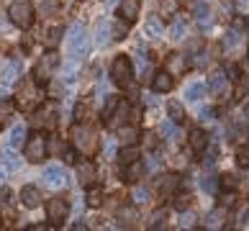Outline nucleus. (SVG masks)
<instances>
[{
    "instance_id": "obj_1",
    "label": "nucleus",
    "mask_w": 249,
    "mask_h": 231,
    "mask_svg": "<svg viewBox=\"0 0 249 231\" xmlns=\"http://www.w3.org/2000/svg\"><path fill=\"white\" fill-rule=\"evenodd\" d=\"M44 103V90L39 88V82L34 77H23L21 85H18V92H16V108L21 110H34Z\"/></svg>"
},
{
    "instance_id": "obj_2",
    "label": "nucleus",
    "mask_w": 249,
    "mask_h": 231,
    "mask_svg": "<svg viewBox=\"0 0 249 231\" xmlns=\"http://www.w3.org/2000/svg\"><path fill=\"white\" fill-rule=\"evenodd\" d=\"M8 18H11V23L18 26V29H31L34 18H36V8L29 0H16L8 8Z\"/></svg>"
},
{
    "instance_id": "obj_3",
    "label": "nucleus",
    "mask_w": 249,
    "mask_h": 231,
    "mask_svg": "<svg viewBox=\"0 0 249 231\" xmlns=\"http://www.w3.org/2000/svg\"><path fill=\"white\" fill-rule=\"evenodd\" d=\"M23 154H26V160L34 162V164H39L41 160H47V154H49L47 136H44L41 131L29 134V136H26V142H23Z\"/></svg>"
},
{
    "instance_id": "obj_4",
    "label": "nucleus",
    "mask_w": 249,
    "mask_h": 231,
    "mask_svg": "<svg viewBox=\"0 0 249 231\" xmlns=\"http://www.w3.org/2000/svg\"><path fill=\"white\" fill-rule=\"evenodd\" d=\"M72 144H75V149L80 152V154H85V157H90L95 149H98V139H95V131L90 126H75L72 128Z\"/></svg>"
},
{
    "instance_id": "obj_5",
    "label": "nucleus",
    "mask_w": 249,
    "mask_h": 231,
    "mask_svg": "<svg viewBox=\"0 0 249 231\" xmlns=\"http://www.w3.org/2000/svg\"><path fill=\"white\" fill-rule=\"evenodd\" d=\"M59 54L54 52V49H49L47 54L41 57V62L36 64V70H34V80L39 82V85H44V82H49L52 77H54V72H57V67H59Z\"/></svg>"
},
{
    "instance_id": "obj_6",
    "label": "nucleus",
    "mask_w": 249,
    "mask_h": 231,
    "mask_svg": "<svg viewBox=\"0 0 249 231\" xmlns=\"http://www.w3.org/2000/svg\"><path fill=\"white\" fill-rule=\"evenodd\" d=\"M110 80H113L116 85L126 88L128 82L134 80V67H131V59L124 57V54H118V57L113 59V64H110Z\"/></svg>"
},
{
    "instance_id": "obj_7",
    "label": "nucleus",
    "mask_w": 249,
    "mask_h": 231,
    "mask_svg": "<svg viewBox=\"0 0 249 231\" xmlns=\"http://www.w3.org/2000/svg\"><path fill=\"white\" fill-rule=\"evenodd\" d=\"M70 54L75 59H80V57H85L88 54V49H90V36H88V31H85V26H72V36H70Z\"/></svg>"
},
{
    "instance_id": "obj_8",
    "label": "nucleus",
    "mask_w": 249,
    "mask_h": 231,
    "mask_svg": "<svg viewBox=\"0 0 249 231\" xmlns=\"http://www.w3.org/2000/svg\"><path fill=\"white\" fill-rule=\"evenodd\" d=\"M67 216H70V200H64V198L47 200V218L52 224H62Z\"/></svg>"
},
{
    "instance_id": "obj_9",
    "label": "nucleus",
    "mask_w": 249,
    "mask_h": 231,
    "mask_svg": "<svg viewBox=\"0 0 249 231\" xmlns=\"http://www.w3.org/2000/svg\"><path fill=\"white\" fill-rule=\"evenodd\" d=\"M154 188H157V193H160L162 198H170V195H175V193H178L180 178H178L175 172H164V175H160V178L154 180Z\"/></svg>"
},
{
    "instance_id": "obj_10",
    "label": "nucleus",
    "mask_w": 249,
    "mask_h": 231,
    "mask_svg": "<svg viewBox=\"0 0 249 231\" xmlns=\"http://www.w3.org/2000/svg\"><path fill=\"white\" fill-rule=\"evenodd\" d=\"M128 103L126 100H118V106L113 108V113H110L108 118H106V126L108 128H118V126H124L126 121H128Z\"/></svg>"
},
{
    "instance_id": "obj_11",
    "label": "nucleus",
    "mask_w": 249,
    "mask_h": 231,
    "mask_svg": "<svg viewBox=\"0 0 249 231\" xmlns=\"http://www.w3.org/2000/svg\"><path fill=\"white\" fill-rule=\"evenodd\" d=\"M77 178H80V185L82 188H90V185H95L98 182V167L90 160H85L77 167Z\"/></svg>"
},
{
    "instance_id": "obj_12",
    "label": "nucleus",
    "mask_w": 249,
    "mask_h": 231,
    "mask_svg": "<svg viewBox=\"0 0 249 231\" xmlns=\"http://www.w3.org/2000/svg\"><path fill=\"white\" fill-rule=\"evenodd\" d=\"M44 180H47V185H52V188H64V185L70 182L67 172H64L59 164H52V167L44 170Z\"/></svg>"
},
{
    "instance_id": "obj_13",
    "label": "nucleus",
    "mask_w": 249,
    "mask_h": 231,
    "mask_svg": "<svg viewBox=\"0 0 249 231\" xmlns=\"http://www.w3.org/2000/svg\"><path fill=\"white\" fill-rule=\"evenodd\" d=\"M139 11H142V0H121V5H118V18L134 23L136 18H139Z\"/></svg>"
},
{
    "instance_id": "obj_14",
    "label": "nucleus",
    "mask_w": 249,
    "mask_h": 231,
    "mask_svg": "<svg viewBox=\"0 0 249 231\" xmlns=\"http://www.w3.org/2000/svg\"><path fill=\"white\" fill-rule=\"evenodd\" d=\"M172 88H175V77L170 75L167 70L154 72V77H152V90L154 92H170Z\"/></svg>"
},
{
    "instance_id": "obj_15",
    "label": "nucleus",
    "mask_w": 249,
    "mask_h": 231,
    "mask_svg": "<svg viewBox=\"0 0 249 231\" xmlns=\"http://www.w3.org/2000/svg\"><path fill=\"white\" fill-rule=\"evenodd\" d=\"M229 80L226 75H213L208 80V85H206V90L211 92V95H216V98H224V95H229Z\"/></svg>"
},
{
    "instance_id": "obj_16",
    "label": "nucleus",
    "mask_w": 249,
    "mask_h": 231,
    "mask_svg": "<svg viewBox=\"0 0 249 231\" xmlns=\"http://www.w3.org/2000/svg\"><path fill=\"white\" fill-rule=\"evenodd\" d=\"M21 203L26 208H39L41 206V190L36 185H26L21 188Z\"/></svg>"
},
{
    "instance_id": "obj_17",
    "label": "nucleus",
    "mask_w": 249,
    "mask_h": 231,
    "mask_svg": "<svg viewBox=\"0 0 249 231\" xmlns=\"http://www.w3.org/2000/svg\"><path fill=\"white\" fill-rule=\"evenodd\" d=\"M188 144H190L193 152H206V146L211 144V139H208V134L203 131V128H193V131L188 134Z\"/></svg>"
},
{
    "instance_id": "obj_18",
    "label": "nucleus",
    "mask_w": 249,
    "mask_h": 231,
    "mask_svg": "<svg viewBox=\"0 0 249 231\" xmlns=\"http://www.w3.org/2000/svg\"><path fill=\"white\" fill-rule=\"evenodd\" d=\"M136 160H142V149L139 144H126L118 149V162H121V167H126V164H131Z\"/></svg>"
},
{
    "instance_id": "obj_19",
    "label": "nucleus",
    "mask_w": 249,
    "mask_h": 231,
    "mask_svg": "<svg viewBox=\"0 0 249 231\" xmlns=\"http://www.w3.org/2000/svg\"><path fill=\"white\" fill-rule=\"evenodd\" d=\"M139 128L136 126H118V144L126 146V144H139Z\"/></svg>"
},
{
    "instance_id": "obj_20",
    "label": "nucleus",
    "mask_w": 249,
    "mask_h": 231,
    "mask_svg": "<svg viewBox=\"0 0 249 231\" xmlns=\"http://www.w3.org/2000/svg\"><path fill=\"white\" fill-rule=\"evenodd\" d=\"M185 67H188V59H185V54H170V59H167V70L170 75L175 77V75H182L185 72Z\"/></svg>"
},
{
    "instance_id": "obj_21",
    "label": "nucleus",
    "mask_w": 249,
    "mask_h": 231,
    "mask_svg": "<svg viewBox=\"0 0 249 231\" xmlns=\"http://www.w3.org/2000/svg\"><path fill=\"white\" fill-rule=\"evenodd\" d=\"M226 211H229V208H224V206H218V208L211 211V213L206 216V229H224Z\"/></svg>"
},
{
    "instance_id": "obj_22",
    "label": "nucleus",
    "mask_w": 249,
    "mask_h": 231,
    "mask_svg": "<svg viewBox=\"0 0 249 231\" xmlns=\"http://www.w3.org/2000/svg\"><path fill=\"white\" fill-rule=\"evenodd\" d=\"M167 113H170V121L172 124H185V108H182V103H180V100H170V103H167Z\"/></svg>"
},
{
    "instance_id": "obj_23",
    "label": "nucleus",
    "mask_w": 249,
    "mask_h": 231,
    "mask_svg": "<svg viewBox=\"0 0 249 231\" xmlns=\"http://www.w3.org/2000/svg\"><path fill=\"white\" fill-rule=\"evenodd\" d=\"M144 34L149 36V39H160V36L164 34V26H162V21H160V16H152L149 21L144 23Z\"/></svg>"
},
{
    "instance_id": "obj_24",
    "label": "nucleus",
    "mask_w": 249,
    "mask_h": 231,
    "mask_svg": "<svg viewBox=\"0 0 249 231\" xmlns=\"http://www.w3.org/2000/svg\"><path fill=\"white\" fill-rule=\"evenodd\" d=\"M62 36H64L62 26H52V29H47V34H44V44H47L49 49H57L59 41H62Z\"/></svg>"
},
{
    "instance_id": "obj_25",
    "label": "nucleus",
    "mask_w": 249,
    "mask_h": 231,
    "mask_svg": "<svg viewBox=\"0 0 249 231\" xmlns=\"http://www.w3.org/2000/svg\"><path fill=\"white\" fill-rule=\"evenodd\" d=\"M128 21H124V18H116L113 23H110V39H126L128 36Z\"/></svg>"
},
{
    "instance_id": "obj_26",
    "label": "nucleus",
    "mask_w": 249,
    "mask_h": 231,
    "mask_svg": "<svg viewBox=\"0 0 249 231\" xmlns=\"http://www.w3.org/2000/svg\"><path fill=\"white\" fill-rule=\"evenodd\" d=\"M144 172H146V167H144V164H142L139 160H136V162H131V164H126V172H124V178H126L128 182H136V180H139Z\"/></svg>"
},
{
    "instance_id": "obj_27",
    "label": "nucleus",
    "mask_w": 249,
    "mask_h": 231,
    "mask_svg": "<svg viewBox=\"0 0 249 231\" xmlns=\"http://www.w3.org/2000/svg\"><path fill=\"white\" fill-rule=\"evenodd\" d=\"M203 95H206V85L203 82H193V85L185 88V100H190V103H198Z\"/></svg>"
},
{
    "instance_id": "obj_28",
    "label": "nucleus",
    "mask_w": 249,
    "mask_h": 231,
    "mask_svg": "<svg viewBox=\"0 0 249 231\" xmlns=\"http://www.w3.org/2000/svg\"><path fill=\"white\" fill-rule=\"evenodd\" d=\"M26 126H13L11 128V139H8V146H13V149H18L23 142H26Z\"/></svg>"
},
{
    "instance_id": "obj_29",
    "label": "nucleus",
    "mask_w": 249,
    "mask_h": 231,
    "mask_svg": "<svg viewBox=\"0 0 249 231\" xmlns=\"http://www.w3.org/2000/svg\"><path fill=\"white\" fill-rule=\"evenodd\" d=\"M18 75H21V64H18V62H11V64H8V67L3 70V75H0V77H3V85H13Z\"/></svg>"
},
{
    "instance_id": "obj_30",
    "label": "nucleus",
    "mask_w": 249,
    "mask_h": 231,
    "mask_svg": "<svg viewBox=\"0 0 249 231\" xmlns=\"http://www.w3.org/2000/svg\"><path fill=\"white\" fill-rule=\"evenodd\" d=\"M88 206L90 208H100V206H103V190H100L98 185H90V188H88Z\"/></svg>"
},
{
    "instance_id": "obj_31",
    "label": "nucleus",
    "mask_w": 249,
    "mask_h": 231,
    "mask_svg": "<svg viewBox=\"0 0 249 231\" xmlns=\"http://www.w3.org/2000/svg\"><path fill=\"white\" fill-rule=\"evenodd\" d=\"M164 224H167V211L164 208H157L152 218H149V229H162Z\"/></svg>"
},
{
    "instance_id": "obj_32",
    "label": "nucleus",
    "mask_w": 249,
    "mask_h": 231,
    "mask_svg": "<svg viewBox=\"0 0 249 231\" xmlns=\"http://www.w3.org/2000/svg\"><path fill=\"white\" fill-rule=\"evenodd\" d=\"M131 200H134V206H142V203L149 200V190L142 188V185H136V188L131 190Z\"/></svg>"
},
{
    "instance_id": "obj_33",
    "label": "nucleus",
    "mask_w": 249,
    "mask_h": 231,
    "mask_svg": "<svg viewBox=\"0 0 249 231\" xmlns=\"http://www.w3.org/2000/svg\"><path fill=\"white\" fill-rule=\"evenodd\" d=\"M185 23L182 21H175L172 26H170V39H175V41H180V39H185Z\"/></svg>"
},
{
    "instance_id": "obj_34",
    "label": "nucleus",
    "mask_w": 249,
    "mask_h": 231,
    "mask_svg": "<svg viewBox=\"0 0 249 231\" xmlns=\"http://www.w3.org/2000/svg\"><path fill=\"white\" fill-rule=\"evenodd\" d=\"M11 113H13V103H8V100H0V128L8 124Z\"/></svg>"
},
{
    "instance_id": "obj_35",
    "label": "nucleus",
    "mask_w": 249,
    "mask_h": 231,
    "mask_svg": "<svg viewBox=\"0 0 249 231\" xmlns=\"http://www.w3.org/2000/svg\"><path fill=\"white\" fill-rule=\"evenodd\" d=\"M3 157H5V167L8 170H18V160H16V149H13V146H5Z\"/></svg>"
},
{
    "instance_id": "obj_36",
    "label": "nucleus",
    "mask_w": 249,
    "mask_h": 231,
    "mask_svg": "<svg viewBox=\"0 0 249 231\" xmlns=\"http://www.w3.org/2000/svg\"><path fill=\"white\" fill-rule=\"evenodd\" d=\"M236 200H239V195H236L234 190H229V193H221V198H218V203H221L224 208H234V206H236Z\"/></svg>"
},
{
    "instance_id": "obj_37",
    "label": "nucleus",
    "mask_w": 249,
    "mask_h": 231,
    "mask_svg": "<svg viewBox=\"0 0 249 231\" xmlns=\"http://www.w3.org/2000/svg\"><path fill=\"white\" fill-rule=\"evenodd\" d=\"M118 100H121L118 95H106V103H103V121H106L110 113H113V108L118 106Z\"/></svg>"
},
{
    "instance_id": "obj_38",
    "label": "nucleus",
    "mask_w": 249,
    "mask_h": 231,
    "mask_svg": "<svg viewBox=\"0 0 249 231\" xmlns=\"http://www.w3.org/2000/svg\"><path fill=\"white\" fill-rule=\"evenodd\" d=\"M162 134L170 139V142H180V131H178V124H162Z\"/></svg>"
},
{
    "instance_id": "obj_39",
    "label": "nucleus",
    "mask_w": 249,
    "mask_h": 231,
    "mask_svg": "<svg viewBox=\"0 0 249 231\" xmlns=\"http://www.w3.org/2000/svg\"><path fill=\"white\" fill-rule=\"evenodd\" d=\"M180 8V0H162V16H175Z\"/></svg>"
},
{
    "instance_id": "obj_40",
    "label": "nucleus",
    "mask_w": 249,
    "mask_h": 231,
    "mask_svg": "<svg viewBox=\"0 0 249 231\" xmlns=\"http://www.w3.org/2000/svg\"><path fill=\"white\" fill-rule=\"evenodd\" d=\"M62 160H64V164H75L77 162V149H75V146H64V149H62Z\"/></svg>"
},
{
    "instance_id": "obj_41",
    "label": "nucleus",
    "mask_w": 249,
    "mask_h": 231,
    "mask_svg": "<svg viewBox=\"0 0 249 231\" xmlns=\"http://www.w3.org/2000/svg\"><path fill=\"white\" fill-rule=\"evenodd\" d=\"M118 218H121V226H131V221H136V211L134 208H126L118 213Z\"/></svg>"
},
{
    "instance_id": "obj_42",
    "label": "nucleus",
    "mask_w": 249,
    "mask_h": 231,
    "mask_svg": "<svg viewBox=\"0 0 249 231\" xmlns=\"http://www.w3.org/2000/svg\"><path fill=\"white\" fill-rule=\"evenodd\" d=\"M200 188H203V193H216L218 190V180L216 178H203L200 180Z\"/></svg>"
},
{
    "instance_id": "obj_43",
    "label": "nucleus",
    "mask_w": 249,
    "mask_h": 231,
    "mask_svg": "<svg viewBox=\"0 0 249 231\" xmlns=\"http://www.w3.org/2000/svg\"><path fill=\"white\" fill-rule=\"evenodd\" d=\"M144 146H146V149H152V152L160 146V139H157L154 131H146V134H144Z\"/></svg>"
},
{
    "instance_id": "obj_44",
    "label": "nucleus",
    "mask_w": 249,
    "mask_h": 231,
    "mask_svg": "<svg viewBox=\"0 0 249 231\" xmlns=\"http://www.w3.org/2000/svg\"><path fill=\"white\" fill-rule=\"evenodd\" d=\"M190 203H193V198H190V195H178L172 206L178 208V211H185V208H190Z\"/></svg>"
},
{
    "instance_id": "obj_45",
    "label": "nucleus",
    "mask_w": 249,
    "mask_h": 231,
    "mask_svg": "<svg viewBox=\"0 0 249 231\" xmlns=\"http://www.w3.org/2000/svg\"><path fill=\"white\" fill-rule=\"evenodd\" d=\"M59 8V0H44V5H41V13L44 16H52L54 11Z\"/></svg>"
},
{
    "instance_id": "obj_46",
    "label": "nucleus",
    "mask_w": 249,
    "mask_h": 231,
    "mask_svg": "<svg viewBox=\"0 0 249 231\" xmlns=\"http://www.w3.org/2000/svg\"><path fill=\"white\" fill-rule=\"evenodd\" d=\"M208 16H211L208 5H203V3H200V5H196V18H198L200 23H206V21H208Z\"/></svg>"
},
{
    "instance_id": "obj_47",
    "label": "nucleus",
    "mask_w": 249,
    "mask_h": 231,
    "mask_svg": "<svg viewBox=\"0 0 249 231\" xmlns=\"http://www.w3.org/2000/svg\"><path fill=\"white\" fill-rule=\"evenodd\" d=\"M239 44V36H236V31H229L226 36H224V46L226 49H231V46H236Z\"/></svg>"
},
{
    "instance_id": "obj_48",
    "label": "nucleus",
    "mask_w": 249,
    "mask_h": 231,
    "mask_svg": "<svg viewBox=\"0 0 249 231\" xmlns=\"http://www.w3.org/2000/svg\"><path fill=\"white\" fill-rule=\"evenodd\" d=\"M218 185H224V188L234 190V188H236V178H234V175H224V178L218 180Z\"/></svg>"
},
{
    "instance_id": "obj_49",
    "label": "nucleus",
    "mask_w": 249,
    "mask_h": 231,
    "mask_svg": "<svg viewBox=\"0 0 249 231\" xmlns=\"http://www.w3.org/2000/svg\"><path fill=\"white\" fill-rule=\"evenodd\" d=\"M239 75H242V70H239L236 64H226V77L229 80H239Z\"/></svg>"
},
{
    "instance_id": "obj_50",
    "label": "nucleus",
    "mask_w": 249,
    "mask_h": 231,
    "mask_svg": "<svg viewBox=\"0 0 249 231\" xmlns=\"http://www.w3.org/2000/svg\"><path fill=\"white\" fill-rule=\"evenodd\" d=\"M236 160H239V164H242V167H249V149H239Z\"/></svg>"
},
{
    "instance_id": "obj_51",
    "label": "nucleus",
    "mask_w": 249,
    "mask_h": 231,
    "mask_svg": "<svg viewBox=\"0 0 249 231\" xmlns=\"http://www.w3.org/2000/svg\"><path fill=\"white\" fill-rule=\"evenodd\" d=\"M11 198H13L11 190H8V188H0V203H3V206H8V203H11Z\"/></svg>"
},
{
    "instance_id": "obj_52",
    "label": "nucleus",
    "mask_w": 249,
    "mask_h": 231,
    "mask_svg": "<svg viewBox=\"0 0 249 231\" xmlns=\"http://www.w3.org/2000/svg\"><path fill=\"white\" fill-rule=\"evenodd\" d=\"M213 116H216V108H203V110H200V118H203V121H211Z\"/></svg>"
},
{
    "instance_id": "obj_53",
    "label": "nucleus",
    "mask_w": 249,
    "mask_h": 231,
    "mask_svg": "<svg viewBox=\"0 0 249 231\" xmlns=\"http://www.w3.org/2000/svg\"><path fill=\"white\" fill-rule=\"evenodd\" d=\"M193 221H196V216H193V213L182 216V229H193V226H196V224H193Z\"/></svg>"
},
{
    "instance_id": "obj_54",
    "label": "nucleus",
    "mask_w": 249,
    "mask_h": 231,
    "mask_svg": "<svg viewBox=\"0 0 249 231\" xmlns=\"http://www.w3.org/2000/svg\"><path fill=\"white\" fill-rule=\"evenodd\" d=\"M239 226H249V208H244L239 213Z\"/></svg>"
},
{
    "instance_id": "obj_55",
    "label": "nucleus",
    "mask_w": 249,
    "mask_h": 231,
    "mask_svg": "<svg viewBox=\"0 0 249 231\" xmlns=\"http://www.w3.org/2000/svg\"><path fill=\"white\" fill-rule=\"evenodd\" d=\"M5 98H8V90H5V88H0V100H5Z\"/></svg>"
},
{
    "instance_id": "obj_56",
    "label": "nucleus",
    "mask_w": 249,
    "mask_h": 231,
    "mask_svg": "<svg viewBox=\"0 0 249 231\" xmlns=\"http://www.w3.org/2000/svg\"><path fill=\"white\" fill-rule=\"evenodd\" d=\"M5 180V167H0V182Z\"/></svg>"
},
{
    "instance_id": "obj_57",
    "label": "nucleus",
    "mask_w": 249,
    "mask_h": 231,
    "mask_svg": "<svg viewBox=\"0 0 249 231\" xmlns=\"http://www.w3.org/2000/svg\"><path fill=\"white\" fill-rule=\"evenodd\" d=\"M0 229H3V218H0Z\"/></svg>"
},
{
    "instance_id": "obj_58",
    "label": "nucleus",
    "mask_w": 249,
    "mask_h": 231,
    "mask_svg": "<svg viewBox=\"0 0 249 231\" xmlns=\"http://www.w3.org/2000/svg\"><path fill=\"white\" fill-rule=\"evenodd\" d=\"M247 92H249V82H247Z\"/></svg>"
},
{
    "instance_id": "obj_59",
    "label": "nucleus",
    "mask_w": 249,
    "mask_h": 231,
    "mask_svg": "<svg viewBox=\"0 0 249 231\" xmlns=\"http://www.w3.org/2000/svg\"><path fill=\"white\" fill-rule=\"evenodd\" d=\"M247 31H249V23H247Z\"/></svg>"
}]
</instances>
